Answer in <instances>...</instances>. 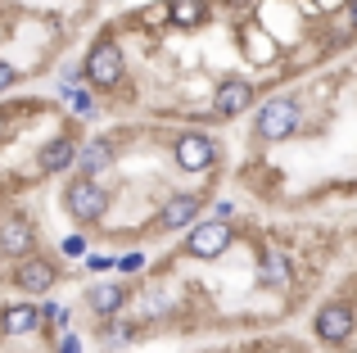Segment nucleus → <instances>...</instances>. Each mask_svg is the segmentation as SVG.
Returning a JSON list of instances; mask_svg holds the SVG:
<instances>
[{
  "label": "nucleus",
  "mask_w": 357,
  "mask_h": 353,
  "mask_svg": "<svg viewBox=\"0 0 357 353\" xmlns=\"http://www.w3.org/2000/svg\"><path fill=\"white\" fill-rule=\"evenodd\" d=\"M253 132L258 141L276 145V141H289L298 132V100L294 96H271L258 105V118H253Z\"/></svg>",
  "instance_id": "f257e3e1"
},
{
  "label": "nucleus",
  "mask_w": 357,
  "mask_h": 353,
  "mask_svg": "<svg viewBox=\"0 0 357 353\" xmlns=\"http://www.w3.org/2000/svg\"><path fill=\"white\" fill-rule=\"evenodd\" d=\"M82 73H86V82H91L96 91H114L118 82L127 77V59H122V45H118V41H109V36H105V41H96V45H91V54H86V68H82Z\"/></svg>",
  "instance_id": "f03ea898"
},
{
  "label": "nucleus",
  "mask_w": 357,
  "mask_h": 353,
  "mask_svg": "<svg viewBox=\"0 0 357 353\" xmlns=\"http://www.w3.org/2000/svg\"><path fill=\"white\" fill-rule=\"evenodd\" d=\"M63 209L77 222H100L109 213V190L100 181H91V176H73L68 190H63Z\"/></svg>",
  "instance_id": "7ed1b4c3"
},
{
  "label": "nucleus",
  "mask_w": 357,
  "mask_h": 353,
  "mask_svg": "<svg viewBox=\"0 0 357 353\" xmlns=\"http://www.w3.org/2000/svg\"><path fill=\"white\" fill-rule=\"evenodd\" d=\"M231 240H236V231H231L227 222L199 218L190 231H185V254H190V258H222L231 249Z\"/></svg>",
  "instance_id": "20e7f679"
},
{
  "label": "nucleus",
  "mask_w": 357,
  "mask_h": 353,
  "mask_svg": "<svg viewBox=\"0 0 357 353\" xmlns=\"http://www.w3.org/2000/svg\"><path fill=\"white\" fill-rule=\"evenodd\" d=\"M199 213H204V195H195V190H176V195H167V200H163V209H158L154 227L163 231V236H172V231L195 227V222H199Z\"/></svg>",
  "instance_id": "39448f33"
},
{
  "label": "nucleus",
  "mask_w": 357,
  "mask_h": 353,
  "mask_svg": "<svg viewBox=\"0 0 357 353\" xmlns=\"http://www.w3.org/2000/svg\"><path fill=\"white\" fill-rule=\"evenodd\" d=\"M312 336L321 340V345H344V340L353 336V308L344 299H331L317 308L312 317Z\"/></svg>",
  "instance_id": "423d86ee"
},
{
  "label": "nucleus",
  "mask_w": 357,
  "mask_h": 353,
  "mask_svg": "<svg viewBox=\"0 0 357 353\" xmlns=\"http://www.w3.org/2000/svg\"><path fill=\"white\" fill-rule=\"evenodd\" d=\"M172 159H176V168H185V172H208L213 163H218V145L204 132H185V136L172 141Z\"/></svg>",
  "instance_id": "0eeeda50"
},
{
  "label": "nucleus",
  "mask_w": 357,
  "mask_h": 353,
  "mask_svg": "<svg viewBox=\"0 0 357 353\" xmlns=\"http://www.w3.org/2000/svg\"><path fill=\"white\" fill-rule=\"evenodd\" d=\"M14 285H18L23 294H45V290H54V285H59V267H54L45 254L18 258V267H14Z\"/></svg>",
  "instance_id": "6e6552de"
},
{
  "label": "nucleus",
  "mask_w": 357,
  "mask_h": 353,
  "mask_svg": "<svg viewBox=\"0 0 357 353\" xmlns=\"http://www.w3.org/2000/svg\"><path fill=\"white\" fill-rule=\"evenodd\" d=\"M0 249L5 258H32L36 254V227L18 213H5L0 218Z\"/></svg>",
  "instance_id": "1a4fd4ad"
},
{
  "label": "nucleus",
  "mask_w": 357,
  "mask_h": 353,
  "mask_svg": "<svg viewBox=\"0 0 357 353\" xmlns=\"http://www.w3.org/2000/svg\"><path fill=\"white\" fill-rule=\"evenodd\" d=\"M249 105H253V82H244V77L218 82V91H213V109H218V118H240Z\"/></svg>",
  "instance_id": "9d476101"
},
{
  "label": "nucleus",
  "mask_w": 357,
  "mask_h": 353,
  "mask_svg": "<svg viewBox=\"0 0 357 353\" xmlns=\"http://www.w3.org/2000/svg\"><path fill=\"white\" fill-rule=\"evenodd\" d=\"M127 285L122 281H100V285H91L86 290V308L96 313V317H105V322H114L122 308H127Z\"/></svg>",
  "instance_id": "9b49d317"
},
{
  "label": "nucleus",
  "mask_w": 357,
  "mask_h": 353,
  "mask_svg": "<svg viewBox=\"0 0 357 353\" xmlns=\"http://www.w3.org/2000/svg\"><path fill=\"white\" fill-rule=\"evenodd\" d=\"M36 168H41L45 176L77 168V141H73V136H54V141H45L41 150H36Z\"/></svg>",
  "instance_id": "f8f14e48"
},
{
  "label": "nucleus",
  "mask_w": 357,
  "mask_h": 353,
  "mask_svg": "<svg viewBox=\"0 0 357 353\" xmlns=\"http://www.w3.org/2000/svg\"><path fill=\"white\" fill-rule=\"evenodd\" d=\"M114 163V141H105V136H96V141L77 145V176H91V181H100V172Z\"/></svg>",
  "instance_id": "ddd939ff"
},
{
  "label": "nucleus",
  "mask_w": 357,
  "mask_h": 353,
  "mask_svg": "<svg viewBox=\"0 0 357 353\" xmlns=\"http://www.w3.org/2000/svg\"><path fill=\"white\" fill-rule=\"evenodd\" d=\"M36 326H41V308H36V303H9V308L0 313V331H5V336H32Z\"/></svg>",
  "instance_id": "4468645a"
},
{
  "label": "nucleus",
  "mask_w": 357,
  "mask_h": 353,
  "mask_svg": "<svg viewBox=\"0 0 357 353\" xmlns=\"http://www.w3.org/2000/svg\"><path fill=\"white\" fill-rule=\"evenodd\" d=\"M167 18L176 27H199L208 18V0H167Z\"/></svg>",
  "instance_id": "2eb2a0df"
},
{
  "label": "nucleus",
  "mask_w": 357,
  "mask_h": 353,
  "mask_svg": "<svg viewBox=\"0 0 357 353\" xmlns=\"http://www.w3.org/2000/svg\"><path fill=\"white\" fill-rule=\"evenodd\" d=\"M258 281H262V285H271V290L289 285V258H285V254H262V263H258Z\"/></svg>",
  "instance_id": "dca6fc26"
},
{
  "label": "nucleus",
  "mask_w": 357,
  "mask_h": 353,
  "mask_svg": "<svg viewBox=\"0 0 357 353\" xmlns=\"http://www.w3.org/2000/svg\"><path fill=\"white\" fill-rule=\"evenodd\" d=\"M100 336H105L109 349H122V345H131V340H136V326H131V322H122V317H114V322H105V331H100Z\"/></svg>",
  "instance_id": "f3484780"
},
{
  "label": "nucleus",
  "mask_w": 357,
  "mask_h": 353,
  "mask_svg": "<svg viewBox=\"0 0 357 353\" xmlns=\"http://www.w3.org/2000/svg\"><path fill=\"white\" fill-rule=\"evenodd\" d=\"M244 50H249V59H258V63H267V59H276V50H271V36L267 32H258V27H249V32H244Z\"/></svg>",
  "instance_id": "a211bd4d"
},
{
  "label": "nucleus",
  "mask_w": 357,
  "mask_h": 353,
  "mask_svg": "<svg viewBox=\"0 0 357 353\" xmlns=\"http://www.w3.org/2000/svg\"><path fill=\"white\" fill-rule=\"evenodd\" d=\"M59 96H63V105H68L73 114H91V109H96V100H91V91H82V87H68V82L59 87Z\"/></svg>",
  "instance_id": "6ab92c4d"
},
{
  "label": "nucleus",
  "mask_w": 357,
  "mask_h": 353,
  "mask_svg": "<svg viewBox=\"0 0 357 353\" xmlns=\"http://www.w3.org/2000/svg\"><path fill=\"white\" fill-rule=\"evenodd\" d=\"M140 267H145V254H140V249H131V254H122V258H118V272H122V276L140 272Z\"/></svg>",
  "instance_id": "aec40b11"
},
{
  "label": "nucleus",
  "mask_w": 357,
  "mask_h": 353,
  "mask_svg": "<svg viewBox=\"0 0 357 353\" xmlns=\"http://www.w3.org/2000/svg\"><path fill=\"white\" fill-rule=\"evenodd\" d=\"M14 82H18V68H14V63H5V59H0V96H5V91L14 87Z\"/></svg>",
  "instance_id": "412c9836"
},
{
  "label": "nucleus",
  "mask_w": 357,
  "mask_h": 353,
  "mask_svg": "<svg viewBox=\"0 0 357 353\" xmlns=\"http://www.w3.org/2000/svg\"><path fill=\"white\" fill-rule=\"evenodd\" d=\"M63 254H68V258H82V254H86V240H82V236H68V240H63Z\"/></svg>",
  "instance_id": "4be33fe9"
},
{
  "label": "nucleus",
  "mask_w": 357,
  "mask_h": 353,
  "mask_svg": "<svg viewBox=\"0 0 357 353\" xmlns=\"http://www.w3.org/2000/svg\"><path fill=\"white\" fill-rule=\"evenodd\" d=\"M86 267H91V272H109L114 258H109V254H86Z\"/></svg>",
  "instance_id": "5701e85b"
},
{
  "label": "nucleus",
  "mask_w": 357,
  "mask_h": 353,
  "mask_svg": "<svg viewBox=\"0 0 357 353\" xmlns=\"http://www.w3.org/2000/svg\"><path fill=\"white\" fill-rule=\"evenodd\" d=\"M59 353H82V340H77V336H63V345H59Z\"/></svg>",
  "instance_id": "b1692460"
},
{
  "label": "nucleus",
  "mask_w": 357,
  "mask_h": 353,
  "mask_svg": "<svg viewBox=\"0 0 357 353\" xmlns=\"http://www.w3.org/2000/svg\"><path fill=\"white\" fill-rule=\"evenodd\" d=\"M349 23L357 27V0H353V5H349Z\"/></svg>",
  "instance_id": "393cba45"
},
{
  "label": "nucleus",
  "mask_w": 357,
  "mask_h": 353,
  "mask_svg": "<svg viewBox=\"0 0 357 353\" xmlns=\"http://www.w3.org/2000/svg\"><path fill=\"white\" fill-rule=\"evenodd\" d=\"M5 132H9V123H5V114H0V141H5Z\"/></svg>",
  "instance_id": "a878e982"
},
{
  "label": "nucleus",
  "mask_w": 357,
  "mask_h": 353,
  "mask_svg": "<svg viewBox=\"0 0 357 353\" xmlns=\"http://www.w3.org/2000/svg\"><path fill=\"white\" fill-rule=\"evenodd\" d=\"M0 263H5V249H0Z\"/></svg>",
  "instance_id": "bb28decb"
}]
</instances>
